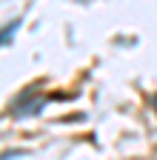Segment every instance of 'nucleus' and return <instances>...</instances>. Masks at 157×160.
Returning <instances> with one entry per match:
<instances>
[{
    "label": "nucleus",
    "instance_id": "1",
    "mask_svg": "<svg viewBox=\"0 0 157 160\" xmlns=\"http://www.w3.org/2000/svg\"><path fill=\"white\" fill-rule=\"evenodd\" d=\"M17 23H20V20H14V23H9V29L3 32V46H9V37L14 34V29H17Z\"/></svg>",
    "mask_w": 157,
    "mask_h": 160
}]
</instances>
